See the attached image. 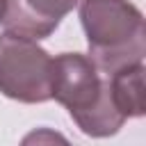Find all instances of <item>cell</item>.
Listing matches in <instances>:
<instances>
[{
	"mask_svg": "<svg viewBox=\"0 0 146 146\" xmlns=\"http://www.w3.org/2000/svg\"><path fill=\"white\" fill-rule=\"evenodd\" d=\"M50 98L62 103L78 128L91 137H110L125 121L110 96L107 78H100L96 64L80 52H64L52 59Z\"/></svg>",
	"mask_w": 146,
	"mask_h": 146,
	"instance_id": "cell-1",
	"label": "cell"
},
{
	"mask_svg": "<svg viewBox=\"0 0 146 146\" xmlns=\"http://www.w3.org/2000/svg\"><path fill=\"white\" fill-rule=\"evenodd\" d=\"M80 21L89 43V59L98 71L139 64L146 50V25L141 11L128 0H82Z\"/></svg>",
	"mask_w": 146,
	"mask_h": 146,
	"instance_id": "cell-2",
	"label": "cell"
},
{
	"mask_svg": "<svg viewBox=\"0 0 146 146\" xmlns=\"http://www.w3.org/2000/svg\"><path fill=\"white\" fill-rule=\"evenodd\" d=\"M52 57L36 41L0 34V91L21 103L50 100Z\"/></svg>",
	"mask_w": 146,
	"mask_h": 146,
	"instance_id": "cell-3",
	"label": "cell"
},
{
	"mask_svg": "<svg viewBox=\"0 0 146 146\" xmlns=\"http://www.w3.org/2000/svg\"><path fill=\"white\" fill-rule=\"evenodd\" d=\"M78 0H5L0 23L9 34L32 41L46 39Z\"/></svg>",
	"mask_w": 146,
	"mask_h": 146,
	"instance_id": "cell-4",
	"label": "cell"
},
{
	"mask_svg": "<svg viewBox=\"0 0 146 146\" xmlns=\"http://www.w3.org/2000/svg\"><path fill=\"white\" fill-rule=\"evenodd\" d=\"M110 82V96L116 105V110L130 119V116H141L146 112V100H144V64H130L112 75H107Z\"/></svg>",
	"mask_w": 146,
	"mask_h": 146,
	"instance_id": "cell-5",
	"label": "cell"
},
{
	"mask_svg": "<svg viewBox=\"0 0 146 146\" xmlns=\"http://www.w3.org/2000/svg\"><path fill=\"white\" fill-rule=\"evenodd\" d=\"M21 146H71V141L57 130L36 128V130H32V132H27L23 137Z\"/></svg>",
	"mask_w": 146,
	"mask_h": 146,
	"instance_id": "cell-6",
	"label": "cell"
},
{
	"mask_svg": "<svg viewBox=\"0 0 146 146\" xmlns=\"http://www.w3.org/2000/svg\"><path fill=\"white\" fill-rule=\"evenodd\" d=\"M2 9H5V0H0V16H2Z\"/></svg>",
	"mask_w": 146,
	"mask_h": 146,
	"instance_id": "cell-7",
	"label": "cell"
}]
</instances>
